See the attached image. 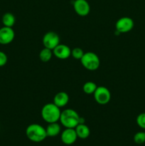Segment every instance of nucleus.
<instances>
[{
    "label": "nucleus",
    "mask_w": 145,
    "mask_h": 146,
    "mask_svg": "<svg viewBox=\"0 0 145 146\" xmlns=\"http://www.w3.org/2000/svg\"><path fill=\"white\" fill-rule=\"evenodd\" d=\"M41 117L48 123L58 122L60 120L61 108L53 103H49L43 106L41 109Z\"/></svg>",
    "instance_id": "1"
},
{
    "label": "nucleus",
    "mask_w": 145,
    "mask_h": 146,
    "mask_svg": "<svg viewBox=\"0 0 145 146\" xmlns=\"http://www.w3.org/2000/svg\"><path fill=\"white\" fill-rule=\"evenodd\" d=\"M80 116L75 110L68 108L61 112L60 120L65 128H75L80 124Z\"/></svg>",
    "instance_id": "2"
},
{
    "label": "nucleus",
    "mask_w": 145,
    "mask_h": 146,
    "mask_svg": "<svg viewBox=\"0 0 145 146\" xmlns=\"http://www.w3.org/2000/svg\"><path fill=\"white\" fill-rule=\"evenodd\" d=\"M26 135L30 141L35 143L42 142L47 137L45 128L37 123L30 124L26 129Z\"/></svg>",
    "instance_id": "3"
},
{
    "label": "nucleus",
    "mask_w": 145,
    "mask_h": 146,
    "mask_svg": "<svg viewBox=\"0 0 145 146\" xmlns=\"http://www.w3.org/2000/svg\"><path fill=\"white\" fill-rule=\"evenodd\" d=\"M82 66L89 71H95L100 65V61L98 56L94 52H86L80 59Z\"/></svg>",
    "instance_id": "4"
},
{
    "label": "nucleus",
    "mask_w": 145,
    "mask_h": 146,
    "mask_svg": "<svg viewBox=\"0 0 145 146\" xmlns=\"http://www.w3.org/2000/svg\"><path fill=\"white\" fill-rule=\"evenodd\" d=\"M93 95L95 101L100 105L108 104L111 99L110 91L105 86H98Z\"/></svg>",
    "instance_id": "5"
},
{
    "label": "nucleus",
    "mask_w": 145,
    "mask_h": 146,
    "mask_svg": "<svg viewBox=\"0 0 145 146\" xmlns=\"http://www.w3.org/2000/svg\"><path fill=\"white\" fill-rule=\"evenodd\" d=\"M42 41L44 47L53 51L60 44L59 36L54 31H48L44 36Z\"/></svg>",
    "instance_id": "6"
},
{
    "label": "nucleus",
    "mask_w": 145,
    "mask_h": 146,
    "mask_svg": "<svg viewBox=\"0 0 145 146\" xmlns=\"http://www.w3.org/2000/svg\"><path fill=\"white\" fill-rule=\"evenodd\" d=\"M134 21L128 17H124L119 19L115 24V28L118 33H127L134 27Z\"/></svg>",
    "instance_id": "7"
},
{
    "label": "nucleus",
    "mask_w": 145,
    "mask_h": 146,
    "mask_svg": "<svg viewBox=\"0 0 145 146\" xmlns=\"http://www.w3.org/2000/svg\"><path fill=\"white\" fill-rule=\"evenodd\" d=\"M15 33L11 27H4L0 29V44L7 45L12 42Z\"/></svg>",
    "instance_id": "8"
},
{
    "label": "nucleus",
    "mask_w": 145,
    "mask_h": 146,
    "mask_svg": "<svg viewBox=\"0 0 145 146\" xmlns=\"http://www.w3.org/2000/svg\"><path fill=\"white\" fill-rule=\"evenodd\" d=\"M73 7L76 14L80 17H85L90 11V4L86 0H75L73 3Z\"/></svg>",
    "instance_id": "9"
},
{
    "label": "nucleus",
    "mask_w": 145,
    "mask_h": 146,
    "mask_svg": "<svg viewBox=\"0 0 145 146\" xmlns=\"http://www.w3.org/2000/svg\"><path fill=\"white\" fill-rule=\"evenodd\" d=\"M78 138L75 128H65L61 133V141L65 145H72Z\"/></svg>",
    "instance_id": "10"
},
{
    "label": "nucleus",
    "mask_w": 145,
    "mask_h": 146,
    "mask_svg": "<svg viewBox=\"0 0 145 146\" xmlns=\"http://www.w3.org/2000/svg\"><path fill=\"white\" fill-rule=\"evenodd\" d=\"M53 54L59 59H66L71 56V49L67 45L59 44L53 49Z\"/></svg>",
    "instance_id": "11"
},
{
    "label": "nucleus",
    "mask_w": 145,
    "mask_h": 146,
    "mask_svg": "<svg viewBox=\"0 0 145 146\" xmlns=\"http://www.w3.org/2000/svg\"><path fill=\"white\" fill-rule=\"evenodd\" d=\"M69 101V96L67 93L61 91L55 94L53 98V104L60 108L65 106Z\"/></svg>",
    "instance_id": "12"
},
{
    "label": "nucleus",
    "mask_w": 145,
    "mask_h": 146,
    "mask_svg": "<svg viewBox=\"0 0 145 146\" xmlns=\"http://www.w3.org/2000/svg\"><path fill=\"white\" fill-rule=\"evenodd\" d=\"M75 130L78 138L80 139H86L90 136V130L85 123L78 124L75 128Z\"/></svg>",
    "instance_id": "13"
},
{
    "label": "nucleus",
    "mask_w": 145,
    "mask_h": 146,
    "mask_svg": "<svg viewBox=\"0 0 145 146\" xmlns=\"http://www.w3.org/2000/svg\"><path fill=\"white\" fill-rule=\"evenodd\" d=\"M61 125L57 122L48 123V126L45 128L47 137H55L57 136L61 133Z\"/></svg>",
    "instance_id": "14"
},
{
    "label": "nucleus",
    "mask_w": 145,
    "mask_h": 146,
    "mask_svg": "<svg viewBox=\"0 0 145 146\" xmlns=\"http://www.w3.org/2000/svg\"><path fill=\"white\" fill-rule=\"evenodd\" d=\"M2 23L4 27H12L16 22V18L11 13H6L2 17Z\"/></svg>",
    "instance_id": "15"
},
{
    "label": "nucleus",
    "mask_w": 145,
    "mask_h": 146,
    "mask_svg": "<svg viewBox=\"0 0 145 146\" xmlns=\"http://www.w3.org/2000/svg\"><path fill=\"white\" fill-rule=\"evenodd\" d=\"M53 51L48 48L44 47L39 53V58L42 62L46 63L51 59L53 56Z\"/></svg>",
    "instance_id": "16"
},
{
    "label": "nucleus",
    "mask_w": 145,
    "mask_h": 146,
    "mask_svg": "<svg viewBox=\"0 0 145 146\" xmlns=\"http://www.w3.org/2000/svg\"><path fill=\"white\" fill-rule=\"evenodd\" d=\"M98 88L96 84L92 81H88L82 86V90L86 94H92Z\"/></svg>",
    "instance_id": "17"
},
{
    "label": "nucleus",
    "mask_w": 145,
    "mask_h": 146,
    "mask_svg": "<svg viewBox=\"0 0 145 146\" xmlns=\"http://www.w3.org/2000/svg\"><path fill=\"white\" fill-rule=\"evenodd\" d=\"M134 141L138 145H141L145 143V132L139 131L134 135Z\"/></svg>",
    "instance_id": "18"
},
{
    "label": "nucleus",
    "mask_w": 145,
    "mask_h": 146,
    "mask_svg": "<svg viewBox=\"0 0 145 146\" xmlns=\"http://www.w3.org/2000/svg\"><path fill=\"white\" fill-rule=\"evenodd\" d=\"M84 54L85 53H84L83 50L79 47H76V48H74L73 49L71 50V56H72V57L75 59L80 60Z\"/></svg>",
    "instance_id": "19"
},
{
    "label": "nucleus",
    "mask_w": 145,
    "mask_h": 146,
    "mask_svg": "<svg viewBox=\"0 0 145 146\" xmlns=\"http://www.w3.org/2000/svg\"><path fill=\"white\" fill-rule=\"evenodd\" d=\"M136 123L142 129H145V113H142L136 117Z\"/></svg>",
    "instance_id": "20"
},
{
    "label": "nucleus",
    "mask_w": 145,
    "mask_h": 146,
    "mask_svg": "<svg viewBox=\"0 0 145 146\" xmlns=\"http://www.w3.org/2000/svg\"><path fill=\"white\" fill-rule=\"evenodd\" d=\"M7 60H8V58H7V54L3 51H0V67L6 65Z\"/></svg>",
    "instance_id": "21"
}]
</instances>
